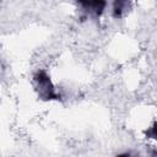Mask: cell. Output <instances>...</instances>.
<instances>
[{
  "mask_svg": "<svg viewBox=\"0 0 157 157\" xmlns=\"http://www.w3.org/2000/svg\"><path fill=\"white\" fill-rule=\"evenodd\" d=\"M37 83H38V87L40 88V94L45 98V99H53V98H56V93L50 83V80L48 77V75L44 72V71H39L34 76Z\"/></svg>",
  "mask_w": 157,
  "mask_h": 157,
  "instance_id": "1",
  "label": "cell"
},
{
  "mask_svg": "<svg viewBox=\"0 0 157 157\" xmlns=\"http://www.w3.org/2000/svg\"><path fill=\"white\" fill-rule=\"evenodd\" d=\"M115 157H130V155L129 153H121V155H118Z\"/></svg>",
  "mask_w": 157,
  "mask_h": 157,
  "instance_id": "2",
  "label": "cell"
}]
</instances>
